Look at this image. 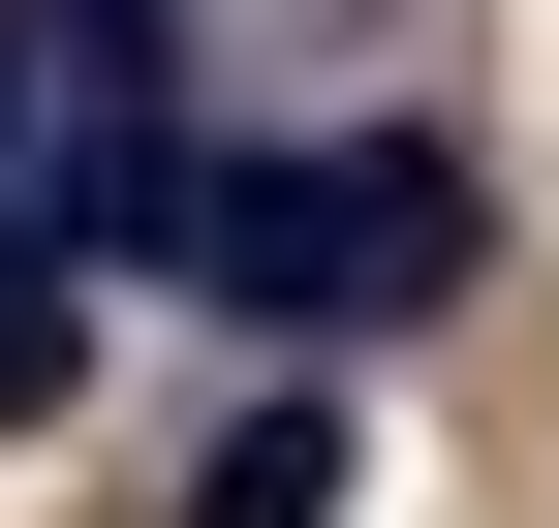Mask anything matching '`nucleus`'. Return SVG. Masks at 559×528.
Listing matches in <instances>:
<instances>
[{
  "mask_svg": "<svg viewBox=\"0 0 559 528\" xmlns=\"http://www.w3.org/2000/svg\"><path fill=\"white\" fill-rule=\"evenodd\" d=\"M156 280L218 311V343H373V311H466V280H498V187H466V124H311V156H187Z\"/></svg>",
  "mask_w": 559,
  "mask_h": 528,
  "instance_id": "1",
  "label": "nucleus"
},
{
  "mask_svg": "<svg viewBox=\"0 0 559 528\" xmlns=\"http://www.w3.org/2000/svg\"><path fill=\"white\" fill-rule=\"evenodd\" d=\"M373 497V435L342 405H249V435H187V528H342Z\"/></svg>",
  "mask_w": 559,
  "mask_h": 528,
  "instance_id": "2",
  "label": "nucleus"
},
{
  "mask_svg": "<svg viewBox=\"0 0 559 528\" xmlns=\"http://www.w3.org/2000/svg\"><path fill=\"white\" fill-rule=\"evenodd\" d=\"M62 373H94V249L0 187V435H62Z\"/></svg>",
  "mask_w": 559,
  "mask_h": 528,
  "instance_id": "3",
  "label": "nucleus"
}]
</instances>
